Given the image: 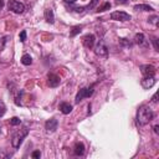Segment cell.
I'll list each match as a JSON object with an SVG mask.
<instances>
[{
  "instance_id": "cell-1",
  "label": "cell",
  "mask_w": 159,
  "mask_h": 159,
  "mask_svg": "<svg viewBox=\"0 0 159 159\" xmlns=\"http://www.w3.org/2000/svg\"><path fill=\"white\" fill-rule=\"evenodd\" d=\"M154 118V112L149 106H140L137 111V123L139 125H145Z\"/></svg>"
},
{
  "instance_id": "cell-28",
  "label": "cell",
  "mask_w": 159,
  "mask_h": 159,
  "mask_svg": "<svg viewBox=\"0 0 159 159\" xmlns=\"http://www.w3.org/2000/svg\"><path fill=\"white\" fill-rule=\"evenodd\" d=\"M158 128H159V125H158V124H157V125H154V132H155L157 134L159 133V129H158Z\"/></svg>"
},
{
  "instance_id": "cell-24",
  "label": "cell",
  "mask_w": 159,
  "mask_h": 159,
  "mask_svg": "<svg viewBox=\"0 0 159 159\" xmlns=\"http://www.w3.org/2000/svg\"><path fill=\"white\" fill-rule=\"evenodd\" d=\"M20 41H21V42H25V41H26V31H25V30H22V31L20 32Z\"/></svg>"
},
{
  "instance_id": "cell-16",
  "label": "cell",
  "mask_w": 159,
  "mask_h": 159,
  "mask_svg": "<svg viewBox=\"0 0 159 159\" xmlns=\"http://www.w3.org/2000/svg\"><path fill=\"white\" fill-rule=\"evenodd\" d=\"M75 154L76 155H83V153H84V145H83V143H76L75 144Z\"/></svg>"
},
{
  "instance_id": "cell-20",
  "label": "cell",
  "mask_w": 159,
  "mask_h": 159,
  "mask_svg": "<svg viewBox=\"0 0 159 159\" xmlns=\"http://www.w3.org/2000/svg\"><path fill=\"white\" fill-rule=\"evenodd\" d=\"M6 112V107H5V103L2 101H0V117H2Z\"/></svg>"
},
{
  "instance_id": "cell-23",
  "label": "cell",
  "mask_w": 159,
  "mask_h": 159,
  "mask_svg": "<svg viewBox=\"0 0 159 159\" xmlns=\"http://www.w3.org/2000/svg\"><path fill=\"white\" fill-rule=\"evenodd\" d=\"M109 7H111V4H109V2H106V4H104L102 7H99V9H98V11H101V12H102V11H106V10H108Z\"/></svg>"
},
{
  "instance_id": "cell-25",
  "label": "cell",
  "mask_w": 159,
  "mask_h": 159,
  "mask_svg": "<svg viewBox=\"0 0 159 159\" xmlns=\"http://www.w3.org/2000/svg\"><path fill=\"white\" fill-rule=\"evenodd\" d=\"M31 157H32V158H40V157H41V153H40L39 150H35V152L31 154Z\"/></svg>"
},
{
  "instance_id": "cell-15",
  "label": "cell",
  "mask_w": 159,
  "mask_h": 159,
  "mask_svg": "<svg viewBox=\"0 0 159 159\" xmlns=\"http://www.w3.org/2000/svg\"><path fill=\"white\" fill-rule=\"evenodd\" d=\"M134 10L135 11H153V7L147 4H138V5H134Z\"/></svg>"
},
{
  "instance_id": "cell-31",
  "label": "cell",
  "mask_w": 159,
  "mask_h": 159,
  "mask_svg": "<svg viewBox=\"0 0 159 159\" xmlns=\"http://www.w3.org/2000/svg\"><path fill=\"white\" fill-rule=\"evenodd\" d=\"M4 6V0H0V9H2Z\"/></svg>"
},
{
  "instance_id": "cell-30",
  "label": "cell",
  "mask_w": 159,
  "mask_h": 159,
  "mask_svg": "<svg viewBox=\"0 0 159 159\" xmlns=\"http://www.w3.org/2000/svg\"><path fill=\"white\" fill-rule=\"evenodd\" d=\"M66 2H70V4H72V2H76L77 0H65Z\"/></svg>"
},
{
  "instance_id": "cell-12",
  "label": "cell",
  "mask_w": 159,
  "mask_h": 159,
  "mask_svg": "<svg viewBox=\"0 0 159 159\" xmlns=\"http://www.w3.org/2000/svg\"><path fill=\"white\" fill-rule=\"evenodd\" d=\"M58 108H60V111H61L63 114H70V113L72 112V106H71L70 103H67V102H62Z\"/></svg>"
},
{
  "instance_id": "cell-14",
  "label": "cell",
  "mask_w": 159,
  "mask_h": 159,
  "mask_svg": "<svg viewBox=\"0 0 159 159\" xmlns=\"http://www.w3.org/2000/svg\"><path fill=\"white\" fill-rule=\"evenodd\" d=\"M134 41L135 43H138L139 46H147V40H145V36L143 34H137L135 37H134Z\"/></svg>"
},
{
  "instance_id": "cell-18",
  "label": "cell",
  "mask_w": 159,
  "mask_h": 159,
  "mask_svg": "<svg viewBox=\"0 0 159 159\" xmlns=\"http://www.w3.org/2000/svg\"><path fill=\"white\" fill-rule=\"evenodd\" d=\"M81 30H82V26H75V27L72 29V31L70 32V36H71V37L76 36L77 34H80V32H81Z\"/></svg>"
},
{
  "instance_id": "cell-13",
  "label": "cell",
  "mask_w": 159,
  "mask_h": 159,
  "mask_svg": "<svg viewBox=\"0 0 159 159\" xmlns=\"http://www.w3.org/2000/svg\"><path fill=\"white\" fill-rule=\"evenodd\" d=\"M43 15H45V20H46L48 24H53V21H55V15H53L52 9H46Z\"/></svg>"
},
{
  "instance_id": "cell-2",
  "label": "cell",
  "mask_w": 159,
  "mask_h": 159,
  "mask_svg": "<svg viewBox=\"0 0 159 159\" xmlns=\"http://www.w3.org/2000/svg\"><path fill=\"white\" fill-rule=\"evenodd\" d=\"M27 134H29L27 127H24L22 129H19L17 132H15L14 135H12V138H11V144H12V147H14L15 149L20 148L21 143H22L24 139L27 137Z\"/></svg>"
},
{
  "instance_id": "cell-26",
  "label": "cell",
  "mask_w": 159,
  "mask_h": 159,
  "mask_svg": "<svg viewBox=\"0 0 159 159\" xmlns=\"http://www.w3.org/2000/svg\"><path fill=\"white\" fill-rule=\"evenodd\" d=\"M153 42H154V48H155V51H158V50H159V47H158V39H157V37H153Z\"/></svg>"
},
{
  "instance_id": "cell-3",
  "label": "cell",
  "mask_w": 159,
  "mask_h": 159,
  "mask_svg": "<svg viewBox=\"0 0 159 159\" xmlns=\"http://www.w3.org/2000/svg\"><path fill=\"white\" fill-rule=\"evenodd\" d=\"M92 93H93V86H91V87H86V88H81V89L78 91V93L76 94L75 102H76V103H80L83 98H88V97H91Z\"/></svg>"
},
{
  "instance_id": "cell-27",
  "label": "cell",
  "mask_w": 159,
  "mask_h": 159,
  "mask_svg": "<svg viewBox=\"0 0 159 159\" xmlns=\"http://www.w3.org/2000/svg\"><path fill=\"white\" fill-rule=\"evenodd\" d=\"M116 4H119V5H125V4H128V0H116Z\"/></svg>"
},
{
  "instance_id": "cell-4",
  "label": "cell",
  "mask_w": 159,
  "mask_h": 159,
  "mask_svg": "<svg viewBox=\"0 0 159 159\" xmlns=\"http://www.w3.org/2000/svg\"><path fill=\"white\" fill-rule=\"evenodd\" d=\"M7 7H9V10H11L15 14H21L25 10V5L22 2L16 1V0H10L7 2Z\"/></svg>"
},
{
  "instance_id": "cell-21",
  "label": "cell",
  "mask_w": 159,
  "mask_h": 159,
  "mask_svg": "<svg viewBox=\"0 0 159 159\" xmlns=\"http://www.w3.org/2000/svg\"><path fill=\"white\" fill-rule=\"evenodd\" d=\"M6 36H1L0 37V51H2L4 50V46H5V42H6Z\"/></svg>"
},
{
  "instance_id": "cell-29",
  "label": "cell",
  "mask_w": 159,
  "mask_h": 159,
  "mask_svg": "<svg viewBox=\"0 0 159 159\" xmlns=\"http://www.w3.org/2000/svg\"><path fill=\"white\" fill-rule=\"evenodd\" d=\"M152 101L155 103L157 102V93H154V96H153V98H152Z\"/></svg>"
},
{
  "instance_id": "cell-5",
  "label": "cell",
  "mask_w": 159,
  "mask_h": 159,
  "mask_svg": "<svg viewBox=\"0 0 159 159\" xmlns=\"http://www.w3.org/2000/svg\"><path fill=\"white\" fill-rule=\"evenodd\" d=\"M111 19L114 21H129L132 17L129 14H127L124 11H114L111 14Z\"/></svg>"
},
{
  "instance_id": "cell-22",
  "label": "cell",
  "mask_w": 159,
  "mask_h": 159,
  "mask_svg": "<svg viewBox=\"0 0 159 159\" xmlns=\"http://www.w3.org/2000/svg\"><path fill=\"white\" fill-rule=\"evenodd\" d=\"M158 20H159V17L157 15H154V16H152V17L148 19V21L152 22V24H154V25H158Z\"/></svg>"
},
{
  "instance_id": "cell-7",
  "label": "cell",
  "mask_w": 159,
  "mask_h": 159,
  "mask_svg": "<svg viewBox=\"0 0 159 159\" xmlns=\"http://www.w3.org/2000/svg\"><path fill=\"white\" fill-rule=\"evenodd\" d=\"M155 83H157V80H155L154 76H144V78L140 81V84H142V87H143L144 89L152 88Z\"/></svg>"
},
{
  "instance_id": "cell-9",
  "label": "cell",
  "mask_w": 159,
  "mask_h": 159,
  "mask_svg": "<svg viewBox=\"0 0 159 159\" xmlns=\"http://www.w3.org/2000/svg\"><path fill=\"white\" fill-rule=\"evenodd\" d=\"M140 72L143 76H154L155 67L153 65H143V66H140Z\"/></svg>"
},
{
  "instance_id": "cell-19",
  "label": "cell",
  "mask_w": 159,
  "mask_h": 159,
  "mask_svg": "<svg viewBox=\"0 0 159 159\" xmlns=\"http://www.w3.org/2000/svg\"><path fill=\"white\" fill-rule=\"evenodd\" d=\"M20 123H21V119L17 118V117H12V118L10 119V124H11V125H19Z\"/></svg>"
},
{
  "instance_id": "cell-11",
  "label": "cell",
  "mask_w": 159,
  "mask_h": 159,
  "mask_svg": "<svg viewBox=\"0 0 159 159\" xmlns=\"http://www.w3.org/2000/svg\"><path fill=\"white\" fill-rule=\"evenodd\" d=\"M57 125H58V122L55 118H51L45 123V128L47 132H55L57 129Z\"/></svg>"
},
{
  "instance_id": "cell-10",
  "label": "cell",
  "mask_w": 159,
  "mask_h": 159,
  "mask_svg": "<svg viewBox=\"0 0 159 159\" xmlns=\"http://www.w3.org/2000/svg\"><path fill=\"white\" fill-rule=\"evenodd\" d=\"M47 78H48V81H47V83H48V86H50V87H52V88H55V87H57V86L60 84V82H61V80H60V77H58L57 75H55V73H48V76H47Z\"/></svg>"
},
{
  "instance_id": "cell-8",
  "label": "cell",
  "mask_w": 159,
  "mask_h": 159,
  "mask_svg": "<svg viewBox=\"0 0 159 159\" xmlns=\"http://www.w3.org/2000/svg\"><path fill=\"white\" fill-rule=\"evenodd\" d=\"M83 45H84V47H87V48H92L93 46H94V42H96V37H94V35H92V34H87V35H84L83 36Z\"/></svg>"
},
{
  "instance_id": "cell-6",
  "label": "cell",
  "mask_w": 159,
  "mask_h": 159,
  "mask_svg": "<svg viewBox=\"0 0 159 159\" xmlns=\"http://www.w3.org/2000/svg\"><path fill=\"white\" fill-rule=\"evenodd\" d=\"M94 53L99 57H106L108 55V48H107V46L104 45L103 41H99L97 43V46L94 47Z\"/></svg>"
},
{
  "instance_id": "cell-17",
  "label": "cell",
  "mask_w": 159,
  "mask_h": 159,
  "mask_svg": "<svg viewBox=\"0 0 159 159\" xmlns=\"http://www.w3.org/2000/svg\"><path fill=\"white\" fill-rule=\"evenodd\" d=\"M21 63L25 65V66H30V65L32 63V58H31V56L27 55V53H25V55L21 57Z\"/></svg>"
}]
</instances>
